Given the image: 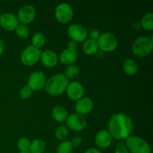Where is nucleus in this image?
Instances as JSON below:
<instances>
[{"label":"nucleus","instance_id":"f257e3e1","mask_svg":"<svg viewBox=\"0 0 153 153\" xmlns=\"http://www.w3.org/2000/svg\"><path fill=\"white\" fill-rule=\"evenodd\" d=\"M108 130L112 138L125 140L133 131V122L131 117L125 114H116L108 121Z\"/></svg>","mask_w":153,"mask_h":153},{"label":"nucleus","instance_id":"f03ea898","mask_svg":"<svg viewBox=\"0 0 153 153\" xmlns=\"http://www.w3.org/2000/svg\"><path fill=\"white\" fill-rule=\"evenodd\" d=\"M70 83L69 79L64 74H57L46 80L45 84V91L51 96H58L62 94Z\"/></svg>","mask_w":153,"mask_h":153},{"label":"nucleus","instance_id":"7ed1b4c3","mask_svg":"<svg viewBox=\"0 0 153 153\" xmlns=\"http://www.w3.org/2000/svg\"><path fill=\"white\" fill-rule=\"evenodd\" d=\"M124 143L130 153H151L149 143L139 136L131 134L125 139Z\"/></svg>","mask_w":153,"mask_h":153},{"label":"nucleus","instance_id":"20e7f679","mask_svg":"<svg viewBox=\"0 0 153 153\" xmlns=\"http://www.w3.org/2000/svg\"><path fill=\"white\" fill-rule=\"evenodd\" d=\"M153 48V41L151 37L141 36L136 39L132 44L133 54L140 58L146 57L152 52Z\"/></svg>","mask_w":153,"mask_h":153},{"label":"nucleus","instance_id":"39448f33","mask_svg":"<svg viewBox=\"0 0 153 153\" xmlns=\"http://www.w3.org/2000/svg\"><path fill=\"white\" fill-rule=\"evenodd\" d=\"M42 51L33 46H28L22 51L20 59L25 66H33L39 61L41 57Z\"/></svg>","mask_w":153,"mask_h":153},{"label":"nucleus","instance_id":"423d86ee","mask_svg":"<svg viewBox=\"0 0 153 153\" xmlns=\"http://www.w3.org/2000/svg\"><path fill=\"white\" fill-rule=\"evenodd\" d=\"M99 49L104 52H112L117 47L118 40L113 34L105 32L101 34L97 39Z\"/></svg>","mask_w":153,"mask_h":153},{"label":"nucleus","instance_id":"0eeeda50","mask_svg":"<svg viewBox=\"0 0 153 153\" xmlns=\"http://www.w3.org/2000/svg\"><path fill=\"white\" fill-rule=\"evenodd\" d=\"M55 16L57 20L61 23H68L72 20L73 16V10L67 3H61L55 8Z\"/></svg>","mask_w":153,"mask_h":153},{"label":"nucleus","instance_id":"6e6552de","mask_svg":"<svg viewBox=\"0 0 153 153\" xmlns=\"http://www.w3.org/2000/svg\"><path fill=\"white\" fill-rule=\"evenodd\" d=\"M66 122L67 128L76 131H82L87 126V121L85 117L77 113L68 115Z\"/></svg>","mask_w":153,"mask_h":153},{"label":"nucleus","instance_id":"1a4fd4ad","mask_svg":"<svg viewBox=\"0 0 153 153\" xmlns=\"http://www.w3.org/2000/svg\"><path fill=\"white\" fill-rule=\"evenodd\" d=\"M36 11L34 7L31 4L22 5L17 12V19L21 24L27 25L32 22L35 17Z\"/></svg>","mask_w":153,"mask_h":153},{"label":"nucleus","instance_id":"9d476101","mask_svg":"<svg viewBox=\"0 0 153 153\" xmlns=\"http://www.w3.org/2000/svg\"><path fill=\"white\" fill-rule=\"evenodd\" d=\"M68 36L76 43L85 41L88 36L86 28L80 24H72L68 28Z\"/></svg>","mask_w":153,"mask_h":153},{"label":"nucleus","instance_id":"9b49d317","mask_svg":"<svg viewBox=\"0 0 153 153\" xmlns=\"http://www.w3.org/2000/svg\"><path fill=\"white\" fill-rule=\"evenodd\" d=\"M46 79L44 73L41 71H35L30 75L28 80V86L34 91H39L44 88Z\"/></svg>","mask_w":153,"mask_h":153},{"label":"nucleus","instance_id":"f8f14e48","mask_svg":"<svg viewBox=\"0 0 153 153\" xmlns=\"http://www.w3.org/2000/svg\"><path fill=\"white\" fill-rule=\"evenodd\" d=\"M19 24L17 17L13 13H4L0 16V25L7 31H14Z\"/></svg>","mask_w":153,"mask_h":153},{"label":"nucleus","instance_id":"ddd939ff","mask_svg":"<svg viewBox=\"0 0 153 153\" xmlns=\"http://www.w3.org/2000/svg\"><path fill=\"white\" fill-rule=\"evenodd\" d=\"M66 91H67V96L69 97V98L73 100L78 101V100L83 97L85 89H84L83 85L80 82L75 81V82H72L69 83V85H67V89H66Z\"/></svg>","mask_w":153,"mask_h":153},{"label":"nucleus","instance_id":"4468645a","mask_svg":"<svg viewBox=\"0 0 153 153\" xmlns=\"http://www.w3.org/2000/svg\"><path fill=\"white\" fill-rule=\"evenodd\" d=\"M94 108V102L88 97H82L78 100L75 105V109L77 114L85 116L92 111Z\"/></svg>","mask_w":153,"mask_h":153},{"label":"nucleus","instance_id":"2eb2a0df","mask_svg":"<svg viewBox=\"0 0 153 153\" xmlns=\"http://www.w3.org/2000/svg\"><path fill=\"white\" fill-rule=\"evenodd\" d=\"M95 143L98 147L105 149L109 147L112 143V137L108 130H101L96 134Z\"/></svg>","mask_w":153,"mask_h":153},{"label":"nucleus","instance_id":"dca6fc26","mask_svg":"<svg viewBox=\"0 0 153 153\" xmlns=\"http://www.w3.org/2000/svg\"><path fill=\"white\" fill-rule=\"evenodd\" d=\"M78 51L77 49H64L60 55V61L64 65H71L76 61L78 58Z\"/></svg>","mask_w":153,"mask_h":153},{"label":"nucleus","instance_id":"f3484780","mask_svg":"<svg viewBox=\"0 0 153 153\" xmlns=\"http://www.w3.org/2000/svg\"><path fill=\"white\" fill-rule=\"evenodd\" d=\"M41 62L45 67L52 68L55 67L58 64V56L56 53L52 50H45L42 52L41 57H40Z\"/></svg>","mask_w":153,"mask_h":153},{"label":"nucleus","instance_id":"a211bd4d","mask_svg":"<svg viewBox=\"0 0 153 153\" xmlns=\"http://www.w3.org/2000/svg\"><path fill=\"white\" fill-rule=\"evenodd\" d=\"M52 115L53 119L58 123H64L68 117V112L64 107L61 105H55L52 108Z\"/></svg>","mask_w":153,"mask_h":153},{"label":"nucleus","instance_id":"6ab92c4d","mask_svg":"<svg viewBox=\"0 0 153 153\" xmlns=\"http://www.w3.org/2000/svg\"><path fill=\"white\" fill-rule=\"evenodd\" d=\"M99 50V46L97 41L92 39H88L85 40L83 44V51L86 55H95Z\"/></svg>","mask_w":153,"mask_h":153},{"label":"nucleus","instance_id":"aec40b11","mask_svg":"<svg viewBox=\"0 0 153 153\" xmlns=\"http://www.w3.org/2000/svg\"><path fill=\"white\" fill-rule=\"evenodd\" d=\"M123 68L126 74L132 76L137 73L138 70V66H137V62L132 58H127L123 64Z\"/></svg>","mask_w":153,"mask_h":153},{"label":"nucleus","instance_id":"412c9836","mask_svg":"<svg viewBox=\"0 0 153 153\" xmlns=\"http://www.w3.org/2000/svg\"><path fill=\"white\" fill-rule=\"evenodd\" d=\"M46 149V143L41 139H36L31 142L29 153H43Z\"/></svg>","mask_w":153,"mask_h":153},{"label":"nucleus","instance_id":"4be33fe9","mask_svg":"<svg viewBox=\"0 0 153 153\" xmlns=\"http://www.w3.org/2000/svg\"><path fill=\"white\" fill-rule=\"evenodd\" d=\"M140 25L146 31H152L153 29V13H148L142 17Z\"/></svg>","mask_w":153,"mask_h":153},{"label":"nucleus","instance_id":"5701e85b","mask_svg":"<svg viewBox=\"0 0 153 153\" xmlns=\"http://www.w3.org/2000/svg\"><path fill=\"white\" fill-rule=\"evenodd\" d=\"M45 43H46V37H45L44 34L42 33H35L31 37V46H34L37 49L43 47Z\"/></svg>","mask_w":153,"mask_h":153},{"label":"nucleus","instance_id":"b1692460","mask_svg":"<svg viewBox=\"0 0 153 153\" xmlns=\"http://www.w3.org/2000/svg\"><path fill=\"white\" fill-rule=\"evenodd\" d=\"M79 73H80V70L79 67L75 64H71L66 67L64 75L67 79H73L76 78L79 74Z\"/></svg>","mask_w":153,"mask_h":153},{"label":"nucleus","instance_id":"393cba45","mask_svg":"<svg viewBox=\"0 0 153 153\" xmlns=\"http://www.w3.org/2000/svg\"><path fill=\"white\" fill-rule=\"evenodd\" d=\"M73 148L70 140H63L57 148V153H73Z\"/></svg>","mask_w":153,"mask_h":153},{"label":"nucleus","instance_id":"a878e982","mask_svg":"<svg viewBox=\"0 0 153 153\" xmlns=\"http://www.w3.org/2000/svg\"><path fill=\"white\" fill-rule=\"evenodd\" d=\"M68 134L69 130L68 128H67V127L65 126H58V128L55 129V137H56L58 140H61V141L65 140L67 137V136H68Z\"/></svg>","mask_w":153,"mask_h":153},{"label":"nucleus","instance_id":"bb28decb","mask_svg":"<svg viewBox=\"0 0 153 153\" xmlns=\"http://www.w3.org/2000/svg\"><path fill=\"white\" fill-rule=\"evenodd\" d=\"M16 34L20 38H27L29 35V28L28 25L24 24H19L16 28L15 29Z\"/></svg>","mask_w":153,"mask_h":153},{"label":"nucleus","instance_id":"cd10ccee","mask_svg":"<svg viewBox=\"0 0 153 153\" xmlns=\"http://www.w3.org/2000/svg\"><path fill=\"white\" fill-rule=\"evenodd\" d=\"M31 142L26 137H22L17 142V148L20 152H28L30 149Z\"/></svg>","mask_w":153,"mask_h":153},{"label":"nucleus","instance_id":"c85d7f7f","mask_svg":"<svg viewBox=\"0 0 153 153\" xmlns=\"http://www.w3.org/2000/svg\"><path fill=\"white\" fill-rule=\"evenodd\" d=\"M33 91L28 86V85H25L23 88H21L20 91H19V96L22 99H24V100H26V99H28L32 94Z\"/></svg>","mask_w":153,"mask_h":153},{"label":"nucleus","instance_id":"c756f323","mask_svg":"<svg viewBox=\"0 0 153 153\" xmlns=\"http://www.w3.org/2000/svg\"><path fill=\"white\" fill-rule=\"evenodd\" d=\"M115 153H130L127 149L125 143L123 141L119 142L115 148Z\"/></svg>","mask_w":153,"mask_h":153},{"label":"nucleus","instance_id":"7c9ffc66","mask_svg":"<svg viewBox=\"0 0 153 153\" xmlns=\"http://www.w3.org/2000/svg\"><path fill=\"white\" fill-rule=\"evenodd\" d=\"M70 142H71L73 147H75V146L76 147V146H79L81 144H82V137H79V136H76V137H74L73 139H72V140Z\"/></svg>","mask_w":153,"mask_h":153},{"label":"nucleus","instance_id":"2f4dec72","mask_svg":"<svg viewBox=\"0 0 153 153\" xmlns=\"http://www.w3.org/2000/svg\"><path fill=\"white\" fill-rule=\"evenodd\" d=\"M100 35V33H99V31H97V30H93V31L91 32V34H90V37H91L90 39L97 40V39L99 38Z\"/></svg>","mask_w":153,"mask_h":153},{"label":"nucleus","instance_id":"473e14b6","mask_svg":"<svg viewBox=\"0 0 153 153\" xmlns=\"http://www.w3.org/2000/svg\"><path fill=\"white\" fill-rule=\"evenodd\" d=\"M67 48L73 49H77V43H76L73 40H70L67 42Z\"/></svg>","mask_w":153,"mask_h":153},{"label":"nucleus","instance_id":"72a5a7b5","mask_svg":"<svg viewBox=\"0 0 153 153\" xmlns=\"http://www.w3.org/2000/svg\"><path fill=\"white\" fill-rule=\"evenodd\" d=\"M4 49H5V45H4V41L1 39H0V55L4 52Z\"/></svg>","mask_w":153,"mask_h":153},{"label":"nucleus","instance_id":"f704fd0d","mask_svg":"<svg viewBox=\"0 0 153 153\" xmlns=\"http://www.w3.org/2000/svg\"><path fill=\"white\" fill-rule=\"evenodd\" d=\"M85 153H102L99 149H95V148H91V149H88Z\"/></svg>","mask_w":153,"mask_h":153},{"label":"nucleus","instance_id":"c9c22d12","mask_svg":"<svg viewBox=\"0 0 153 153\" xmlns=\"http://www.w3.org/2000/svg\"><path fill=\"white\" fill-rule=\"evenodd\" d=\"M19 153H29V152H19Z\"/></svg>","mask_w":153,"mask_h":153}]
</instances>
